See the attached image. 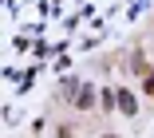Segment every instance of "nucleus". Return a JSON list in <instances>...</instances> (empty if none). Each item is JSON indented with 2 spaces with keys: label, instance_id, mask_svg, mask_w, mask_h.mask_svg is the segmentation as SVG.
<instances>
[{
  "label": "nucleus",
  "instance_id": "obj_1",
  "mask_svg": "<svg viewBox=\"0 0 154 138\" xmlns=\"http://www.w3.org/2000/svg\"><path fill=\"white\" fill-rule=\"evenodd\" d=\"M146 95H154V75H146Z\"/></svg>",
  "mask_w": 154,
  "mask_h": 138
},
{
  "label": "nucleus",
  "instance_id": "obj_2",
  "mask_svg": "<svg viewBox=\"0 0 154 138\" xmlns=\"http://www.w3.org/2000/svg\"><path fill=\"white\" fill-rule=\"evenodd\" d=\"M107 138H111V134H107Z\"/></svg>",
  "mask_w": 154,
  "mask_h": 138
}]
</instances>
